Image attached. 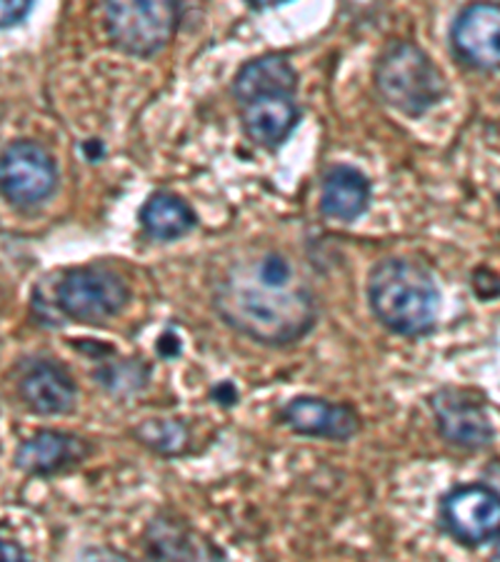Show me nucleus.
Masks as SVG:
<instances>
[{
    "label": "nucleus",
    "mask_w": 500,
    "mask_h": 562,
    "mask_svg": "<svg viewBox=\"0 0 500 562\" xmlns=\"http://www.w3.org/2000/svg\"><path fill=\"white\" fill-rule=\"evenodd\" d=\"M215 313L263 346L298 342L315 323V297L284 252L238 260L213 288Z\"/></svg>",
    "instance_id": "f257e3e1"
},
{
    "label": "nucleus",
    "mask_w": 500,
    "mask_h": 562,
    "mask_svg": "<svg viewBox=\"0 0 500 562\" xmlns=\"http://www.w3.org/2000/svg\"><path fill=\"white\" fill-rule=\"evenodd\" d=\"M451 45L463 66L500 72V3L463 8L451 25Z\"/></svg>",
    "instance_id": "6e6552de"
},
{
    "label": "nucleus",
    "mask_w": 500,
    "mask_h": 562,
    "mask_svg": "<svg viewBox=\"0 0 500 562\" xmlns=\"http://www.w3.org/2000/svg\"><path fill=\"white\" fill-rule=\"evenodd\" d=\"M108 38L118 50L135 58L160 53L176 35L184 5L168 0H138V3H108L103 8Z\"/></svg>",
    "instance_id": "39448f33"
},
{
    "label": "nucleus",
    "mask_w": 500,
    "mask_h": 562,
    "mask_svg": "<svg viewBox=\"0 0 500 562\" xmlns=\"http://www.w3.org/2000/svg\"><path fill=\"white\" fill-rule=\"evenodd\" d=\"M376 88L390 108L408 117L429 113L448 93L441 68L421 45L411 41H396L380 53Z\"/></svg>",
    "instance_id": "7ed1b4c3"
},
{
    "label": "nucleus",
    "mask_w": 500,
    "mask_h": 562,
    "mask_svg": "<svg viewBox=\"0 0 500 562\" xmlns=\"http://www.w3.org/2000/svg\"><path fill=\"white\" fill-rule=\"evenodd\" d=\"M498 205H500V195H498Z\"/></svg>",
    "instance_id": "5701e85b"
},
{
    "label": "nucleus",
    "mask_w": 500,
    "mask_h": 562,
    "mask_svg": "<svg viewBox=\"0 0 500 562\" xmlns=\"http://www.w3.org/2000/svg\"><path fill=\"white\" fill-rule=\"evenodd\" d=\"M145 552L151 562H223L211 542L173 518H158L148 525Z\"/></svg>",
    "instance_id": "4468645a"
},
{
    "label": "nucleus",
    "mask_w": 500,
    "mask_h": 562,
    "mask_svg": "<svg viewBox=\"0 0 500 562\" xmlns=\"http://www.w3.org/2000/svg\"><path fill=\"white\" fill-rule=\"evenodd\" d=\"M33 13L31 0H0V31L15 29Z\"/></svg>",
    "instance_id": "6ab92c4d"
},
{
    "label": "nucleus",
    "mask_w": 500,
    "mask_h": 562,
    "mask_svg": "<svg viewBox=\"0 0 500 562\" xmlns=\"http://www.w3.org/2000/svg\"><path fill=\"white\" fill-rule=\"evenodd\" d=\"M488 475H490V487H493V491L500 495V462L498 465H493V468H488Z\"/></svg>",
    "instance_id": "4be33fe9"
},
{
    "label": "nucleus",
    "mask_w": 500,
    "mask_h": 562,
    "mask_svg": "<svg viewBox=\"0 0 500 562\" xmlns=\"http://www.w3.org/2000/svg\"><path fill=\"white\" fill-rule=\"evenodd\" d=\"M241 123L248 138L263 150H278L300 121V105L290 90H270L238 103Z\"/></svg>",
    "instance_id": "9d476101"
},
{
    "label": "nucleus",
    "mask_w": 500,
    "mask_h": 562,
    "mask_svg": "<svg viewBox=\"0 0 500 562\" xmlns=\"http://www.w3.org/2000/svg\"><path fill=\"white\" fill-rule=\"evenodd\" d=\"M270 90H290V93L298 90V72L280 53H268V56L245 63L233 80V98L238 103L251 95L270 93Z\"/></svg>",
    "instance_id": "dca6fc26"
},
{
    "label": "nucleus",
    "mask_w": 500,
    "mask_h": 562,
    "mask_svg": "<svg viewBox=\"0 0 500 562\" xmlns=\"http://www.w3.org/2000/svg\"><path fill=\"white\" fill-rule=\"evenodd\" d=\"M0 562H33L21 546H15L11 540L0 538Z\"/></svg>",
    "instance_id": "412c9836"
},
{
    "label": "nucleus",
    "mask_w": 500,
    "mask_h": 562,
    "mask_svg": "<svg viewBox=\"0 0 500 562\" xmlns=\"http://www.w3.org/2000/svg\"><path fill=\"white\" fill-rule=\"evenodd\" d=\"M368 303L378 323L396 335L418 338L433 330L441 290L431 268L411 258H386L370 270Z\"/></svg>",
    "instance_id": "f03ea898"
},
{
    "label": "nucleus",
    "mask_w": 500,
    "mask_h": 562,
    "mask_svg": "<svg viewBox=\"0 0 500 562\" xmlns=\"http://www.w3.org/2000/svg\"><path fill=\"white\" fill-rule=\"evenodd\" d=\"M53 303L68 321L103 325L121 315L131 303V288L118 270L108 266H80L60 276Z\"/></svg>",
    "instance_id": "20e7f679"
},
{
    "label": "nucleus",
    "mask_w": 500,
    "mask_h": 562,
    "mask_svg": "<svg viewBox=\"0 0 500 562\" xmlns=\"http://www.w3.org/2000/svg\"><path fill=\"white\" fill-rule=\"evenodd\" d=\"M280 420H284L290 430L308 438H323V440H351L353 435L360 430V415L356 407L345 403L323 401V397H293L284 411H280Z\"/></svg>",
    "instance_id": "9b49d317"
},
{
    "label": "nucleus",
    "mask_w": 500,
    "mask_h": 562,
    "mask_svg": "<svg viewBox=\"0 0 500 562\" xmlns=\"http://www.w3.org/2000/svg\"><path fill=\"white\" fill-rule=\"evenodd\" d=\"M445 532L466 548H480L500 535V495L490 485H458L443 497Z\"/></svg>",
    "instance_id": "0eeeda50"
},
{
    "label": "nucleus",
    "mask_w": 500,
    "mask_h": 562,
    "mask_svg": "<svg viewBox=\"0 0 500 562\" xmlns=\"http://www.w3.org/2000/svg\"><path fill=\"white\" fill-rule=\"evenodd\" d=\"M86 456L88 446L86 440L78 438V435L60 430H41L21 442V448L15 452V465L21 468L25 475L45 477L78 465Z\"/></svg>",
    "instance_id": "ddd939ff"
},
{
    "label": "nucleus",
    "mask_w": 500,
    "mask_h": 562,
    "mask_svg": "<svg viewBox=\"0 0 500 562\" xmlns=\"http://www.w3.org/2000/svg\"><path fill=\"white\" fill-rule=\"evenodd\" d=\"M58 188V166L41 143L15 140L0 153V195L15 207H35Z\"/></svg>",
    "instance_id": "423d86ee"
},
{
    "label": "nucleus",
    "mask_w": 500,
    "mask_h": 562,
    "mask_svg": "<svg viewBox=\"0 0 500 562\" xmlns=\"http://www.w3.org/2000/svg\"><path fill=\"white\" fill-rule=\"evenodd\" d=\"M76 562H133L129 555L113 548H86Z\"/></svg>",
    "instance_id": "aec40b11"
},
{
    "label": "nucleus",
    "mask_w": 500,
    "mask_h": 562,
    "mask_svg": "<svg viewBox=\"0 0 500 562\" xmlns=\"http://www.w3.org/2000/svg\"><path fill=\"white\" fill-rule=\"evenodd\" d=\"M135 438L160 456H180L188 446V428L180 420H145L135 428Z\"/></svg>",
    "instance_id": "a211bd4d"
},
{
    "label": "nucleus",
    "mask_w": 500,
    "mask_h": 562,
    "mask_svg": "<svg viewBox=\"0 0 500 562\" xmlns=\"http://www.w3.org/2000/svg\"><path fill=\"white\" fill-rule=\"evenodd\" d=\"M435 428L445 442L463 450H484L493 442L486 405L476 401L466 390L445 387L431 397Z\"/></svg>",
    "instance_id": "1a4fd4ad"
},
{
    "label": "nucleus",
    "mask_w": 500,
    "mask_h": 562,
    "mask_svg": "<svg viewBox=\"0 0 500 562\" xmlns=\"http://www.w3.org/2000/svg\"><path fill=\"white\" fill-rule=\"evenodd\" d=\"M138 217L145 235H151L153 240L160 243L184 238L196 225V213L190 211V205L176 193H168V190L153 193L143 203Z\"/></svg>",
    "instance_id": "f3484780"
},
{
    "label": "nucleus",
    "mask_w": 500,
    "mask_h": 562,
    "mask_svg": "<svg viewBox=\"0 0 500 562\" xmlns=\"http://www.w3.org/2000/svg\"><path fill=\"white\" fill-rule=\"evenodd\" d=\"M370 180L351 166H333L325 170L321 186V213L331 221L353 223L368 211Z\"/></svg>",
    "instance_id": "2eb2a0df"
},
{
    "label": "nucleus",
    "mask_w": 500,
    "mask_h": 562,
    "mask_svg": "<svg viewBox=\"0 0 500 562\" xmlns=\"http://www.w3.org/2000/svg\"><path fill=\"white\" fill-rule=\"evenodd\" d=\"M498 538H500V535H498Z\"/></svg>",
    "instance_id": "b1692460"
},
{
    "label": "nucleus",
    "mask_w": 500,
    "mask_h": 562,
    "mask_svg": "<svg viewBox=\"0 0 500 562\" xmlns=\"http://www.w3.org/2000/svg\"><path fill=\"white\" fill-rule=\"evenodd\" d=\"M23 403L38 415H66L76 407L78 387L56 360H33L18 380Z\"/></svg>",
    "instance_id": "f8f14e48"
}]
</instances>
